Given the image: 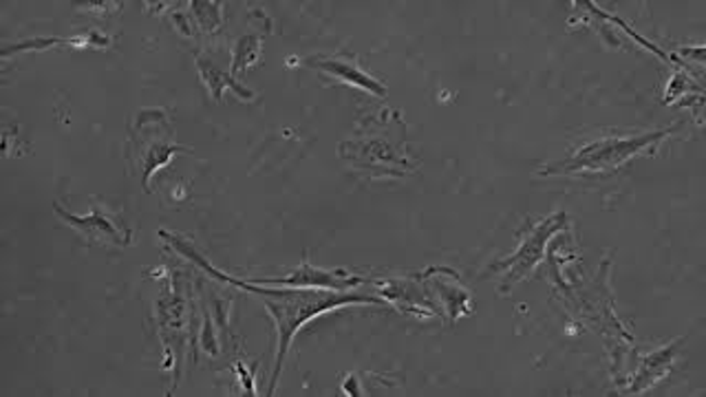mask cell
Masks as SVG:
<instances>
[{
    "label": "cell",
    "instance_id": "cell-9",
    "mask_svg": "<svg viewBox=\"0 0 706 397\" xmlns=\"http://www.w3.org/2000/svg\"><path fill=\"white\" fill-rule=\"evenodd\" d=\"M196 67H199L201 80H204V82L208 84V88H211V93L215 95V99H222V95H224V91H226V88H232L241 99H252V97H254L250 88H243L241 84H237V82L232 80V75L224 73L217 64H213V62H208V60H204V58H199Z\"/></svg>",
    "mask_w": 706,
    "mask_h": 397
},
{
    "label": "cell",
    "instance_id": "cell-2",
    "mask_svg": "<svg viewBox=\"0 0 706 397\" xmlns=\"http://www.w3.org/2000/svg\"><path fill=\"white\" fill-rule=\"evenodd\" d=\"M669 131L658 133H641V135H612L602 137L598 142L585 144L581 151H576L570 159L559 161L552 168H546V175L557 172H608L623 164H627L632 157L651 151L656 144H660Z\"/></svg>",
    "mask_w": 706,
    "mask_h": 397
},
{
    "label": "cell",
    "instance_id": "cell-3",
    "mask_svg": "<svg viewBox=\"0 0 706 397\" xmlns=\"http://www.w3.org/2000/svg\"><path fill=\"white\" fill-rule=\"evenodd\" d=\"M164 129H168V124L161 111H144L140 116V127L133 129V135L129 142V155H133L131 161L140 164L142 181L146 190H148V179L153 170H157L159 166H166L175 153L183 151L168 140L170 133H164Z\"/></svg>",
    "mask_w": 706,
    "mask_h": 397
},
{
    "label": "cell",
    "instance_id": "cell-10",
    "mask_svg": "<svg viewBox=\"0 0 706 397\" xmlns=\"http://www.w3.org/2000/svg\"><path fill=\"white\" fill-rule=\"evenodd\" d=\"M261 56V36L259 34H248L241 36L232 49V71L230 75H237L259 62Z\"/></svg>",
    "mask_w": 706,
    "mask_h": 397
},
{
    "label": "cell",
    "instance_id": "cell-1",
    "mask_svg": "<svg viewBox=\"0 0 706 397\" xmlns=\"http://www.w3.org/2000/svg\"><path fill=\"white\" fill-rule=\"evenodd\" d=\"M278 301H267V310L276 321L278 327V353H276V366L274 377L270 386V395L276 390V382L280 377V369L287 356V349L296 336V332L306 325L308 321L354 303L362 305H382V301L362 293H327V291H274Z\"/></svg>",
    "mask_w": 706,
    "mask_h": 397
},
{
    "label": "cell",
    "instance_id": "cell-6",
    "mask_svg": "<svg viewBox=\"0 0 706 397\" xmlns=\"http://www.w3.org/2000/svg\"><path fill=\"white\" fill-rule=\"evenodd\" d=\"M364 278L362 276H354L345 269L338 272H327V269H316L310 265V261L302 263V267H298L291 276L285 278H261V280H248V285H263V282H274V285H291V287H325V289H347L354 285H360Z\"/></svg>",
    "mask_w": 706,
    "mask_h": 397
},
{
    "label": "cell",
    "instance_id": "cell-5",
    "mask_svg": "<svg viewBox=\"0 0 706 397\" xmlns=\"http://www.w3.org/2000/svg\"><path fill=\"white\" fill-rule=\"evenodd\" d=\"M56 213L64 224L80 230V234H84L91 243H113V245L131 243L129 230L122 228V224L103 208H95L86 217H75V215H69L67 210H62L60 204H56Z\"/></svg>",
    "mask_w": 706,
    "mask_h": 397
},
{
    "label": "cell",
    "instance_id": "cell-11",
    "mask_svg": "<svg viewBox=\"0 0 706 397\" xmlns=\"http://www.w3.org/2000/svg\"><path fill=\"white\" fill-rule=\"evenodd\" d=\"M192 12L199 25L206 32H215L222 27V3H204V0H196V3H192Z\"/></svg>",
    "mask_w": 706,
    "mask_h": 397
},
{
    "label": "cell",
    "instance_id": "cell-8",
    "mask_svg": "<svg viewBox=\"0 0 706 397\" xmlns=\"http://www.w3.org/2000/svg\"><path fill=\"white\" fill-rule=\"evenodd\" d=\"M675 351H678V345L673 347H665L660 349L658 353L654 356H647L645 364L641 366V371L636 373V380L634 384L630 386V393H636V390H645L649 388L651 384H656L660 377H665V373L669 371L673 358H675Z\"/></svg>",
    "mask_w": 706,
    "mask_h": 397
},
{
    "label": "cell",
    "instance_id": "cell-7",
    "mask_svg": "<svg viewBox=\"0 0 706 397\" xmlns=\"http://www.w3.org/2000/svg\"><path fill=\"white\" fill-rule=\"evenodd\" d=\"M308 64L314 67V69H321V71H325V73H330V75H334L338 80H345V82H349V84H354L358 88H364V91H369L373 95H380V97L386 95L384 84L378 82L375 77L367 75L356 64V60H345L340 56H332V58L330 56H314V58H308Z\"/></svg>",
    "mask_w": 706,
    "mask_h": 397
},
{
    "label": "cell",
    "instance_id": "cell-4",
    "mask_svg": "<svg viewBox=\"0 0 706 397\" xmlns=\"http://www.w3.org/2000/svg\"><path fill=\"white\" fill-rule=\"evenodd\" d=\"M567 224L565 215H557V217H548L546 221H541L528 237L526 241L519 245L517 254L506 258V261H501L496 263L494 267L496 269H503V272H508L506 280H503V287H508L511 282H517L519 278L528 276L530 269H535V265L543 258V250H546V243L548 239L559 232L563 226Z\"/></svg>",
    "mask_w": 706,
    "mask_h": 397
}]
</instances>
